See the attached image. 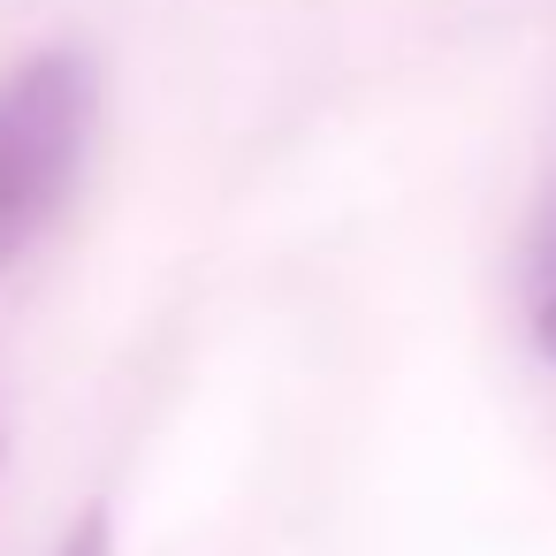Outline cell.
<instances>
[{"label": "cell", "instance_id": "obj_1", "mask_svg": "<svg viewBox=\"0 0 556 556\" xmlns=\"http://www.w3.org/2000/svg\"><path fill=\"white\" fill-rule=\"evenodd\" d=\"M100 130V70L77 47H47L0 77V267L24 260L70 206Z\"/></svg>", "mask_w": 556, "mask_h": 556}, {"label": "cell", "instance_id": "obj_2", "mask_svg": "<svg viewBox=\"0 0 556 556\" xmlns=\"http://www.w3.org/2000/svg\"><path fill=\"white\" fill-rule=\"evenodd\" d=\"M54 556H115V518H108V503H92L70 533H62V548Z\"/></svg>", "mask_w": 556, "mask_h": 556}, {"label": "cell", "instance_id": "obj_3", "mask_svg": "<svg viewBox=\"0 0 556 556\" xmlns=\"http://www.w3.org/2000/svg\"><path fill=\"white\" fill-rule=\"evenodd\" d=\"M541 290H556V214H548V229H541V252H533V298Z\"/></svg>", "mask_w": 556, "mask_h": 556}, {"label": "cell", "instance_id": "obj_4", "mask_svg": "<svg viewBox=\"0 0 556 556\" xmlns=\"http://www.w3.org/2000/svg\"><path fill=\"white\" fill-rule=\"evenodd\" d=\"M533 343L556 358V290H541V298H533Z\"/></svg>", "mask_w": 556, "mask_h": 556}]
</instances>
